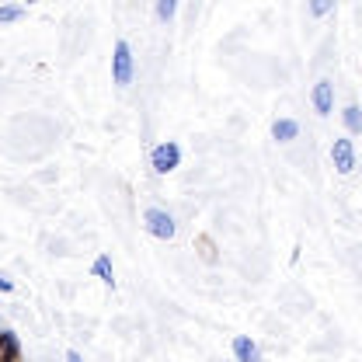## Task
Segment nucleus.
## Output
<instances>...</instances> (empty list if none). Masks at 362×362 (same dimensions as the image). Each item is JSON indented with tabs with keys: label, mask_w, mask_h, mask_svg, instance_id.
Here are the masks:
<instances>
[{
	"label": "nucleus",
	"mask_w": 362,
	"mask_h": 362,
	"mask_svg": "<svg viewBox=\"0 0 362 362\" xmlns=\"http://www.w3.org/2000/svg\"><path fill=\"white\" fill-rule=\"evenodd\" d=\"M143 226H146V233L157 237V240H171V237L178 233L175 213H171V209H160V206H150V209L143 213Z\"/></svg>",
	"instance_id": "obj_1"
},
{
	"label": "nucleus",
	"mask_w": 362,
	"mask_h": 362,
	"mask_svg": "<svg viewBox=\"0 0 362 362\" xmlns=\"http://www.w3.org/2000/svg\"><path fill=\"white\" fill-rule=\"evenodd\" d=\"M150 168H153V175H175L181 168V146L175 139H164V143H157L153 150H150Z\"/></svg>",
	"instance_id": "obj_2"
},
{
	"label": "nucleus",
	"mask_w": 362,
	"mask_h": 362,
	"mask_svg": "<svg viewBox=\"0 0 362 362\" xmlns=\"http://www.w3.org/2000/svg\"><path fill=\"white\" fill-rule=\"evenodd\" d=\"M133 74H136V59H133V45L126 39L115 42V52H112V81L119 88H129L133 84Z\"/></svg>",
	"instance_id": "obj_3"
},
{
	"label": "nucleus",
	"mask_w": 362,
	"mask_h": 362,
	"mask_svg": "<svg viewBox=\"0 0 362 362\" xmlns=\"http://www.w3.org/2000/svg\"><path fill=\"white\" fill-rule=\"evenodd\" d=\"M331 164H334V171H338V175H352V171L359 168L356 143H352L349 136H341V139H334V143H331Z\"/></svg>",
	"instance_id": "obj_4"
},
{
	"label": "nucleus",
	"mask_w": 362,
	"mask_h": 362,
	"mask_svg": "<svg viewBox=\"0 0 362 362\" xmlns=\"http://www.w3.org/2000/svg\"><path fill=\"white\" fill-rule=\"evenodd\" d=\"M230 352H233V359L237 362H265L262 349H258V341H255L251 334H237V338L230 341Z\"/></svg>",
	"instance_id": "obj_5"
},
{
	"label": "nucleus",
	"mask_w": 362,
	"mask_h": 362,
	"mask_svg": "<svg viewBox=\"0 0 362 362\" xmlns=\"http://www.w3.org/2000/svg\"><path fill=\"white\" fill-rule=\"evenodd\" d=\"M310 101H314L317 115H331L334 112V84L331 81H317L310 90Z\"/></svg>",
	"instance_id": "obj_6"
},
{
	"label": "nucleus",
	"mask_w": 362,
	"mask_h": 362,
	"mask_svg": "<svg viewBox=\"0 0 362 362\" xmlns=\"http://www.w3.org/2000/svg\"><path fill=\"white\" fill-rule=\"evenodd\" d=\"M18 356H21V338L11 327H0V359L18 362Z\"/></svg>",
	"instance_id": "obj_7"
},
{
	"label": "nucleus",
	"mask_w": 362,
	"mask_h": 362,
	"mask_svg": "<svg viewBox=\"0 0 362 362\" xmlns=\"http://www.w3.org/2000/svg\"><path fill=\"white\" fill-rule=\"evenodd\" d=\"M272 139H275V143H293V139H300V122H296V119H275V122H272Z\"/></svg>",
	"instance_id": "obj_8"
},
{
	"label": "nucleus",
	"mask_w": 362,
	"mask_h": 362,
	"mask_svg": "<svg viewBox=\"0 0 362 362\" xmlns=\"http://www.w3.org/2000/svg\"><path fill=\"white\" fill-rule=\"evenodd\" d=\"M90 275H94L101 286L115 289V272H112V258H108V255H98V258L90 262Z\"/></svg>",
	"instance_id": "obj_9"
},
{
	"label": "nucleus",
	"mask_w": 362,
	"mask_h": 362,
	"mask_svg": "<svg viewBox=\"0 0 362 362\" xmlns=\"http://www.w3.org/2000/svg\"><path fill=\"white\" fill-rule=\"evenodd\" d=\"M341 122H345L349 136H359L362 133V108L356 105V101H349V105L341 108Z\"/></svg>",
	"instance_id": "obj_10"
},
{
	"label": "nucleus",
	"mask_w": 362,
	"mask_h": 362,
	"mask_svg": "<svg viewBox=\"0 0 362 362\" xmlns=\"http://www.w3.org/2000/svg\"><path fill=\"white\" fill-rule=\"evenodd\" d=\"M25 18V7H18V4H0V25H14V21H21Z\"/></svg>",
	"instance_id": "obj_11"
},
{
	"label": "nucleus",
	"mask_w": 362,
	"mask_h": 362,
	"mask_svg": "<svg viewBox=\"0 0 362 362\" xmlns=\"http://www.w3.org/2000/svg\"><path fill=\"white\" fill-rule=\"evenodd\" d=\"M153 14H157L160 21H171V18L178 14V0H157V4H153Z\"/></svg>",
	"instance_id": "obj_12"
},
{
	"label": "nucleus",
	"mask_w": 362,
	"mask_h": 362,
	"mask_svg": "<svg viewBox=\"0 0 362 362\" xmlns=\"http://www.w3.org/2000/svg\"><path fill=\"white\" fill-rule=\"evenodd\" d=\"M331 7H334L331 0H314V4H310V14H314V18H324Z\"/></svg>",
	"instance_id": "obj_13"
},
{
	"label": "nucleus",
	"mask_w": 362,
	"mask_h": 362,
	"mask_svg": "<svg viewBox=\"0 0 362 362\" xmlns=\"http://www.w3.org/2000/svg\"><path fill=\"white\" fill-rule=\"evenodd\" d=\"M0 293H14V279H7V275H0Z\"/></svg>",
	"instance_id": "obj_14"
},
{
	"label": "nucleus",
	"mask_w": 362,
	"mask_h": 362,
	"mask_svg": "<svg viewBox=\"0 0 362 362\" xmlns=\"http://www.w3.org/2000/svg\"><path fill=\"white\" fill-rule=\"evenodd\" d=\"M66 362H84V356L77 349H66Z\"/></svg>",
	"instance_id": "obj_15"
},
{
	"label": "nucleus",
	"mask_w": 362,
	"mask_h": 362,
	"mask_svg": "<svg viewBox=\"0 0 362 362\" xmlns=\"http://www.w3.org/2000/svg\"><path fill=\"white\" fill-rule=\"evenodd\" d=\"M0 362H4V359H0Z\"/></svg>",
	"instance_id": "obj_16"
}]
</instances>
